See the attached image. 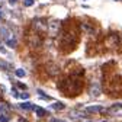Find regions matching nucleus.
Masks as SVG:
<instances>
[{
    "instance_id": "obj_6",
    "label": "nucleus",
    "mask_w": 122,
    "mask_h": 122,
    "mask_svg": "<svg viewBox=\"0 0 122 122\" xmlns=\"http://www.w3.org/2000/svg\"><path fill=\"white\" fill-rule=\"evenodd\" d=\"M103 111V108L100 105H96V106H87L86 108V112L87 113H97V112H102Z\"/></svg>"
},
{
    "instance_id": "obj_8",
    "label": "nucleus",
    "mask_w": 122,
    "mask_h": 122,
    "mask_svg": "<svg viewBox=\"0 0 122 122\" xmlns=\"http://www.w3.org/2000/svg\"><path fill=\"white\" fill-rule=\"evenodd\" d=\"M0 34H2V36H3L5 41H7V39L10 38V32H9L6 28H0Z\"/></svg>"
},
{
    "instance_id": "obj_14",
    "label": "nucleus",
    "mask_w": 122,
    "mask_h": 122,
    "mask_svg": "<svg viewBox=\"0 0 122 122\" xmlns=\"http://www.w3.org/2000/svg\"><path fill=\"white\" fill-rule=\"evenodd\" d=\"M0 68H2V70H5V71H9L12 67H10V64L5 63V61H0Z\"/></svg>"
},
{
    "instance_id": "obj_16",
    "label": "nucleus",
    "mask_w": 122,
    "mask_h": 122,
    "mask_svg": "<svg viewBox=\"0 0 122 122\" xmlns=\"http://www.w3.org/2000/svg\"><path fill=\"white\" fill-rule=\"evenodd\" d=\"M19 97H20V99H23V100H28V99H29V93L23 92V93H20V95H19Z\"/></svg>"
},
{
    "instance_id": "obj_24",
    "label": "nucleus",
    "mask_w": 122,
    "mask_h": 122,
    "mask_svg": "<svg viewBox=\"0 0 122 122\" xmlns=\"http://www.w3.org/2000/svg\"><path fill=\"white\" fill-rule=\"evenodd\" d=\"M102 122H106V121H102Z\"/></svg>"
},
{
    "instance_id": "obj_19",
    "label": "nucleus",
    "mask_w": 122,
    "mask_h": 122,
    "mask_svg": "<svg viewBox=\"0 0 122 122\" xmlns=\"http://www.w3.org/2000/svg\"><path fill=\"white\" fill-rule=\"evenodd\" d=\"M16 84H18V87H19V89L26 90V84H23V83H16Z\"/></svg>"
},
{
    "instance_id": "obj_4",
    "label": "nucleus",
    "mask_w": 122,
    "mask_h": 122,
    "mask_svg": "<svg viewBox=\"0 0 122 122\" xmlns=\"http://www.w3.org/2000/svg\"><path fill=\"white\" fill-rule=\"evenodd\" d=\"M89 93H90V96L97 97V96L100 95V86H99L97 83H92V84H90V89H89Z\"/></svg>"
},
{
    "instance_id": "obj_2",
    "label": "nucleus",
    "mask_w": 122,
    "mask_h": 122,
    "mask_svg": "<svg viewBox=\"0 0 122 122\" xmlns=\"http://www.w3.org/2000/svg\"><path fill=\"white\" fill-rule=\"evenodd\" d=\"M34 28L36 30H48V22L45 19H36L34 20Z\"/></svg>"
},
{
    "instance_id": "obj_10",
    "label": "nucleus",
    "mask_w": 122,
    "mask_h": 122,
    "mask_svg": "<svg viewBox=\"0 0 122 122\" xmlns=\"http://www.w3.org/2000/svg\"><path fill=\"white\" fill-rule=\"evenodd\" d=\"M20 108L25 111H29V109H34V105L30 102H23V103H20Z\"/></svg>"
},
{
    "instance_id": "obj_1",
    "label": "nucleus",
    "mask_w": 122,
    "mask_h": 122,
    "mask_svg": "<svg viewBox=\"0 0 122 122\" xmlns=\"http://www.w3.org/2000/svg\"><path fill=\"white\" fill-rule=\"evenodd\" d=\"M58 89L63 92V93L68 95V96H74V95L80 93V90H81V80L76 79V77L64 79L61 83H58Z\"/></svg>"
},
{
    "instance_id": "obj_22",
    "label": "nucleus",
    "mask_w": 122,
    "mask_h": 122,
    "mask_svg": "<svg viewBox=\"0 0 122 122\" xmlns=\"http://www.w3.org/2000/svg\"><path fill=\"white\" fill-rule=\"evenodd\" d=\"M2 18H3V13H2V12H0V20H2Z\"/></svg>"
},
{
    "instance_id": "obj_3",
    "label": "nucleus",
    "mask_w": 122,
    "mask_h": 122,
    "mask_svg": "<svg viewBox=\"0 0 122 122\" xmlns=\"http://www.w3.org/2000/svg\"><path fill=\"white\" fill-rule=\"evenodd\" d=\"M10 116H9V106L3 105L0 108V122H9Z\"/></svg>"
},
{
    "instance_id": "obj_15",
    "label": "nucleus",
    "mask_w": 122,
    "mask_h": 122,
    "mask_svg": "<svg viewBox=\"0 0 122 122\" xmlns=\"http://www.w3.org/2000/svg\"><path fill=\"white\" fill-rule=\"evenodd\" d=\"M34 3H35V0H23V5H25L26 7H30Z\"/></svg>"
},
{
    "instance_id": "obj_9",
    "label": "nucleus",
    "mask_w": 122,
    "mask_h": 122,
    "mask_svg": "<svg viewBox=\"0 0 122 122\" xmlns=\"http://www.w3.org/2000/svg\"><path fill=\"white\" fill-rule=\"evenodd\" d=\"M51 108L55 109V111H63V109L66 108V105L61 103V102H57V103H52V105H51Z\"/></svg>"
},
{
    "instance_id": "obj_5",
    "label": "nucleus",
    "mask_w": 122,
    "mask_h": 122,
    "mask_svg": "<svg viewBox=\"0 0 122 122\" xmlns=\"http://www.w3.org/2000/svg\"><path fill=\"white\" fill-rule=\"evenodd\" d=\"M58 25H60V22H58V20H51V22L48 23V30H50L51 34H55L57 30H58V28H60Z\"/></svg>"
},
{
    "instance_id": "obj_7",
    "label": "nucleus",
    "mask_w": 122,
    "mask_h": 122,
    "mask_svg": "<svg viewBox=\"0 0 122 122\" xmlns=\"http://www.w3.org/2000/svg\"><path fill=\"white\" fill-rule=\"evenodd\" d=\"M34 111L36 113L38 118H44V116H47V111H45L44 108H41V106H34Z\"/></svg>"
},
{
    "instance_id": "obj_17",
    "label": "nucleus",
    "mask_w": 122,
    "mask_h": 122,
    "mask_svg": "<svg viewBox=\"0 0 122 122\" xmlns=\"http://www.w3.org/2000/svg\"><path fill=\"white\" fill-rule=\"evenodd\" d=\"M12 95H13V97H19V93L16 89H12Z\"/></svg>"
},
{
    "instance_id": "obj_18",
    "label": "nucleus",
    "mask_w": 122,
    "mask_h": 122,
    "mask_svg": "<svg viewBox=\"0 0 122 122\" xmlns=\"http://www.w3.org/2000/svg\"><path fill=\"white\" fill-rule=\"evenodd\" d=\"M0 52H2V54H6V48H5V45H3L2 42H0Z\"/></svg>"
},
{
    "instance_id": "obj_11",
    "label": "nucleus",
    "mask_w": 122,
    "mask_h": 122,
    "mask_svg": "<svg viewBox=\"0 0 122 122\" xmlns=\"http://www.w3.org/2000/svg\"><path fill=\"white\" fill-rule=\"evenodd\" d=\"M6 44H7V47H10V48H15V47H16V45H18V41L15 39V38L12 39V36H10V38H9V39L6 41Z\"/></svg>"
},
{
    "instance_id": "obj_20",
    "label": "nucleus",
    "mask_w": 122,
    "mask_h": 122,
    "mask_svg": "<svg viewBox=\"0 0 122 122\" xmlns=\"http://www.w3.org/2000/svg\"><path fill=\"white\" fill-rule=\"evenodd\" d=\"M51 122H67V121H61V119H51Z\"/></svg>"
},
{
    "instance_id": "obj_23",
    "label": "nucleus",
    "mask_w": 122,
    "mask_h": 122,
    "mask_svg": "<svg viewBox=\"0 0 122 122\" xmlns=\"http://www.w3.org/2000/svg\"><path fill=\"white\" fill-rule=\"evenodd\" d=\"M115 2H121V0H115Z\"/></svg>"
},
{
    "instance_id": "obj_13",
    "label": "nucleus",
    "mask_w": 122,
    "mask_h": 122,
    "mask_svg": "<svg viewBox=\"0 0 122 122\" xmlns=\"http://www.w3.org/2000/svg\"><path fill=\"white\" fill-rule=\"evenodd\" d=\"M15 74H16V77L22 79V77H25V76H26V71H25L23 68H18L16 71H15Z\"/></svg>"
},
{
    "instance_id": "obj_12",
    "label": "nucleus",
    "mask_w": 122,
    "mask_h": 122,
    "mask_svg": "<svg viewBox=\"0 0 122 122\" xmlns=\"http://www.w3.org/2000/svg\"><path fill=\"white\" fill-rule=\"evenodd\" d=\"M36 93H38V95H39V96H41L44 100H52V97H51V96H48V95H45V93H44V92H42L41 89H38V90H36Z\"/></svg>"
},
{
    "instance_id": "obj_21",
    "label": "nucleus",
    "mask_w": 122,
    "mask_h": 122,
    "mask_svg": "<svg viewBox=\"0 0 122 122\" xmlns=\"http://www.w3.org/2000/svg\"><path fill=\"white\" fill-rule=\"evenodd\" d=\"M16 2H18V0H10V5H15Z\"/></svg>"
}]
</instances>
